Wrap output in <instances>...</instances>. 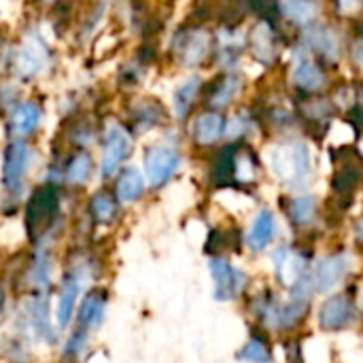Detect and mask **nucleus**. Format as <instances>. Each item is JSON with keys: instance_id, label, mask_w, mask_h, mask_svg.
<instances>
[{"instance_id": "obj_3", "label": "nucleus", "mask_w": 363, "mask_h": 363, "mask_svg": "<svg viewBox=\"0 0 363 363\" xmlns=\"http://www.w3.org/2000/svg\"><path fill=\"white\" fill-rule=\"evenodd\" d=\"M30 164H32V147L21 138H11L2 149V164H0V183L11 198L21 196Z\"/></svg>"}, {"instance_id": "obj_13", "label": "nucleus", "mask_w": 363, "mask_h": 363, "mask_svg": "<svg viewBox=\"0 0 363 363\" xmlns=\"http://www.w3.org/2000/svg\"><path fill=\"white\" fill-rule=\"evenodd\" d=\"M94 170H96V166H94L91 153L87 149H79L66 157V162L60 170V179L68 187H83L91 181Z\"/></svg>"}, {"instance_id": "obj_18", "label": "nucleus", "mask_w": 363, "mask_h": 363, "mask_svg": "<svg viewBox=\"0 0 363 363\" xmlns=\"http://www.w3.org/2000/svg\"><path fill=\"white\" fill-rule=\"evenodd\" d=\"M272 264H274V272L277 277L285 283V285H296L302 279L304 272V259L296 253H291L287 247H281L274 251L272 255Z\"/></svg>"}, {"instance_id": "obj_21", "label": "nucleus", "mask_w": 363, "mask_h": 363, "mask_svg": "<svg viewBox=\"0 0 363 363\" xmlns=\"http://www.w3.org/2000/svg\"><path fill=\"white\" fill-rule=\"evenodd\" d=\"M274 217L270 211H262L257 213V217L253 219V225H251V232H249V247L253 251H264L272 238H274Z\"/></svg>"}, {"instance_id": "obj_33", "label": "nucleus", "mask_w": 363, "mask_h": 363, "mask_svg": "<svg viewBox=\"0 0 363 363\" xmlns=\"http://www.w3.org/2000/svg\"><path fill=\"white\" fill-rule=\"evenodd\" d=\"M362 6V0H340L342 13H355Z\"/></svg>"}, {"instance_id": "obj_22", "label": "nucleus", "mask_w": 363, "mask_h": 363, "mask_svg": "<svg viewBox=\"0 0 363 363\" xmlns=\"http://www.w3.org/2000/svg\"><path fill=\"white\" fill-rule=\"evenodd\" d=\"M198 89H200V77H187L183 83H179V87L174 89L172 94V113L177 119H185L196 96H198Z\"/></svg>"}, {"instance_id": "obj_24", "label": "nucleus", "mask_w": 363, "mask_h": 363, "mask_svg": "<svg viewBox=\"0 0 363 363\" xmlns=\"http://www.w3.org/2000/svg\"><path fill=\"white\" fill-rule=\"evenodd\" d=\"M294 81L300 85V87H306V89H319L323 85V74L319 72V68L308 60H300L294 68Z\"/></svg>"}, {"instance_id": "obj_19", "label": "nucleus", "mask_w": 363, "mask_h": 363, "mask_svg": "<svg viewBox=\"0 0 363 363\" xmlns=\"http://www.w3.org/2000/svg\"><path fill=\"white\" fill-rule=\"evenodd\" d=\"M208 51V34L206 32H191L185 38H179L177 53L181 55L185 66H196Z\"/></svg>"}, {"instance_id": "obj_36", "label": "nucleus", "mask_w": 363, "mask_h": 363, "mask_svg": "<svg viewBox=\"0 0 363 363\" xmlns=\"http://www.w3.org/2000/svg\"><path fill=\"white\" fill-rule=\"evenodd\" d=\"M359 236H362V240H363V219H362V223H359Z\"/></svg>"}, {"instance_id": "obj_35", "label": "nucleus", "mask_w": 363, "mask_h": 363, "mask_svg": "<svg viewBox=\"0 0 363 363\" xmlns=\"http://www.w3.org/2000/svg\"><path fill=\"white\" fill-rule=\"evenodd\" d=\"M32 2H36V4H40V6H51V4H55L57 0H32Z\"/></svg>"}, {"instance_id": "obj_6", "label": "nucleus", "mask_w": 363, "mask_h": 363, "mask_svg": "<svg viewBox=\"0 0 363 363\" xmlns=\"http://www.w3.org/2000/svg\"><path fill=\"white\" fill-rule=\"evenodd\" d=\"M181 168V153L168 143H155L143 157V172L151 189H162Z\"/></svg>"}, {"instance_id": "obj_30", "label": "nucleus", "mask_w": 363, "mask_h": 363, "mask_svg": "<svg viewBox=\"0 0 363 363\" xmlns=\"http://www.w3.org/2000/svg\"><path fill=\"white\" fill-rule=\"evenodd\" d=\"M238 89H240V81H238V79H228V81L223 83V87L215 94L213 104H215V106H223V104H228V102L238 94Z\"/></svg>"}, {"instance_id": "obj_17", "label": "nucleus", "mask_w": 363, "mask_h": 363, "mask_svg": "<svg viewBox=\"0 0 363 363\" xmlns=\"http://www.w3.org/2000/svg\"><path fill=\"white\" fill-rule=\"evenodd\" d=\"M119 200L108 189H98L87 202V215L96 225H111L119 217Z\"/></svg>"}, {"instance_id": "obj_27", "label": "nucleus", "mask_w": 363, "mask_h": 363, "mask_svg": "<svg viewBox=\"0 0 363 363\" xmlns=\"http://www.w3.org/2000/svg\"><path fill=\"white\" fill-rule=\"evenodd\" d=\"M281 9L283 13L294 19V21H308L311 17H315L317 6L311 0H281Z\"/></svg>"}, {"instance_id": "obj_12", "label": "nucleus", "mask_w": 363, "mask_h": 363, "mask_svg": "<svg viewBox=\"0 0 363 363\" xmlns=\"http://www.w3.org/2000/svg\"><path fill=\"white\" fill-rule=\"evenodd\" d=\"M115 198L119 204H136L145 198L147 191V179L145 172L136 166H123L115 177Z\"/></svg>"}, {"instance_id": "obj_28", "label": "nucleus", "mask_w": 363, "mask_h": 363, "mask_svg": "<svg viewBox=\"0 0 363 363\" xmlns=\"http://www.w3.org/2000/svg\"><path fill=\"white\" fill-rule=\"evenodd\" d=\"M313 213H315V200L308 198V196H302L298 200H294V206H291V215L298 223H308L313 219Z\"/></svg>"}, {"instance_id": "obj_26", "label": "nucleus", "mask_w": 363, "mask_h": 363, "mask_svg": "<svg viewBox=\"0 0 363 363\" xmlns=\"http://www.w3.org/2000/svg\"><path fill=\"white\" fill-rule=\"evenodd\" d=\"M238 359L247 363H270L272 362V355H270V349L264 340L259 338H251L238 353Z\"/></svg>"}, {"instance_id": "obj_25", "label": "nucleus", "mask_w": 363, "mask_h": 363, "mask_svg": "<svg viewBox=\"0 0 363 363\" xmlns=\"http://www.w3.org/2000/svg\"><path fill=\"white\" fill-rule=\"evenodd\" d=\"M157 125V104L153 102H140L134 108V134H145L151 128Z\"/></svg>"}, {"instance_id": "obj_2", "label": "nucleus", "mask_w": 363, "mask_h": 363, "mask_svg": "<svg viewBox=\"0 0 363 363\" xmlns=\"http://www.w3.org/2000/svg\"><path fill=\"white\" fill-rule=\"evenodd\" d=\"M89 266L87 262H74L70 264L57 285V304H55V325L60 332H66L70 323L74 321L79 298L85 285V279L89 277Z\"/></svg>"}, {"instance_id": "obj_1", "label": "nucleus", "mask_w": 363, "mask_h": 363, "mask_svg": "<svg viewBox=\"0 0 363 363\" xmlns=\"http://www.w3.org/2000/svg\"><path fill=\"white\" fill-rule=\"evenodd\" d=\"M60 213H62V196L57 185L43 183L34 187L23 208V225L28 238L36 247H40L43 240L51 234V230L60 221Z\"/></svg>"}, {"instance_id": "obj_8", "label": "nucleus", "mask_w": 363, "mask_h": 363, "mask_svg": "<svg viewBox=\"0 0 363 363\" xmlns=\"http://www.w3.org/2000/svg\"><path fill=\"white\" fill-rule=\"evenodd\" d=\"M23 317L26 323L36 340H40L47 347L57 345V325L51 321V304H49V294L45 291H32L30 298L26 300L23 306Z\"/></svg>"}, {"instance_id": "obj_16", "label": "nucleus", "mask_w": 363, "mask_h": 363, "mask_svg": "<svg viewBox=\"0 0 363 363\" xmlns=\"http://www.w3.org/2000/svg\"><path fill=\"white\" fill-rule=\"evenodd\" d=\"M347 270H349V262H347V257H342V255L321 259V262L315 266L313 283H311V285H313L317 291L325 294V291L334 289V287L342 281V277L347 274Z\"/></svg>"}, {"instance_id": "obj_32", "label": "nucleus", "mask_w": 363, "mask_h": 363, "mask_svg": "<svg viewBox=\"0 0 363 363\" xmlns=\"http://www.w3.org/2000/svg\"><path fill=\"white\" fill-rule=\"evenodd\" d=\"M236 177L240 181H251L253 179V166H251V162L247 157H240L236 162Z\"/></svg>"}, {"instance_id": "obj_4", "label": "nucleus", "mask_w": 363, "mask_h": 363, "mask_svg": "<svg viewBox=\"0 0 363 363\" xmlns=\"http://www.w3.org/2000/svg\"><path fill=\"white\" fill-rule=\"evenodd\" d=\"M266 162L274 177L283 181H304L311 172V153L306 145H274L266 149Z\"/></svg>"}, {"instance_id": "obj_23", "label": "nucleus", "mask_w": 363, "mask_h": 363, "mask_svg": "<svg viewBox=\"0 0 363 363\" xmlns=\"http://www.w3.org/2000/svg\"><path fill=\"white\" fill-rule=\"evenodd\" d=\"M89 347V332L83 330V328H72L70 334L66 336L64 345H62V359H68V362H74L79 359Z\"/></svg>"}, {"instance_id": "obj_31", "label": "nucleus", "mask_w": 363, "mask_h": 363, "mask_svg": "<svg viewBox=\"0 0 363 363\" xmlns=\"http://www.w3.org/2000/svg\"><path fill=\"white\" fill-rule=\"evenodd\" d=\"M353 140V128L338 121L332 125V132H330V143L334 145H345V143H351Z\"/></svg>"}, {"instance_id": "obj_29", "label": "nucleus", "mask_w": 363, "mask_h": 363, "mask_svg": "<svg viewBox=\"0 0 363 363\" xmlns=\"http://www.w3.org/2000/svg\"><path fill=\"white\" fill-rule=\"evenodd\" d=\"M253 43H255V51L259 53V55H264L266 60H270V51H272V45H270V30H268V26L266 23H262V26H257V30H255V34H253Z\"/></svg>"}, {"instance_id": "obj_9", "label": "nucleus", "mask_w": 363, "mask_h": 363, "mask_svg": "<svg viewBox=\"0 0 363 363\" xmlns=\"http://www.w3.org/2000/svg\"><path fill=\"white\" fill-rule=\"evenodd\" d=\"M108 308V291L104 287H91L85 291L83 300H79L74 325L87 330L89 334L98 332L104 325Z\"/></svg>"}, {"instance_id": "obj_20", "label": "nucleus", "mask_w": 363, "mask_h": 363, "mask_svg": "<svg viewBox=\"0 0 363 363\" xmlns=\"http://www.w3.org/2000/svg\"><path fill=\"white\" fill-rule=\"evenodd\" d=\"M191 134L200 145H213L223 134V117L219 113H204L194 121Z\"/></svg>"}, {"instance_id": "obj_34", "label": "nucleus", "mask_w": 363, "mask_h": 363, "mask_svg": "<svg viewBox=\"0 0 363 363\" xmlns=\"http://www.w3.org/2000/svg\"><path fill=\"white\" fill-rule=\"evenodd\" d=\"M4 306H6V289H4V285L0 283V315L4 313Z\"/></svg>"}, {"instance_id": "obj_10", "label": "nucleus", "mask_w": 363, "mask_h": 363, "mask_svg": "<svg viewBox=\"0 0 363 363\" xmlns=\"http://www.w3.org/2000/svg\"><path fill=\"white\" fill-rule=\"evenodd\" d=\"M208 270L213 277V298L217 302L234 300L240 294L245 285V277L225 257H213L208 262Z\"/></svg>"}, {"instance_id": "obj_5", "label": "nucleus", "mask_w": 363, "mask_h": 363, "mask_svg": "<svg viewBox=\"0 0 363 363\" xmlns=\"http://www.w3.org/2000/svg\"><path fill=\"white\" fill-rule=\"evenodd\" d=\"M132 155V134L119 125V123H108L102 134V157L98 172L104 181L113 179L128 162Z\"/></svg>"}, {"instance_id": "obj_14", "label": "nucleus", "mask_w": 363, "mask_h": 363, "mask_svg": "<svg viewBox=\"0 0 363 363\" xmlns=\"http://www.w3.org/2000/svg\"><path fill=\"white\" fill-rule=\"evenodd\" d=\"M353 323V306L345 296H332L319 311V325L325 332H340Z\"/></svg>"}, {"instance_id": "obj_7", "label": "nucleus", "mask_w": 363, "mask_h": 363, "mask_svg": "<svg viewBox=\"0 0 363 363\" xmlns=\"http://www.w3.org/2000/svg\"><path fill=\"white\" fill-rule=\"evenodd\" d=\"M49 66V47L40 34H26L13 51V72L21 81L36 79Z\"/></svg>"}, {"instance_id": "obj_15", "label": "nucleus", "mask_w": 363, "mask_h": 363, "mask_svg": "<svg viewBox=\"0 0 363 363\" xmlns=\"http://www.w3.org/2000/svg\"><path fill=\"white\" fill-rule=\"evenodd\" d=\"M51 274H53V259H51L49 251L40 245V247H36V251L26 268V285L30 287V291L49 294Z\"/></svg>"}, {"instance_id": "obj_11", "label": "nucleus", "mask_w": 363, "mask_h": 363, "mask_svg": "<svg viewBox=\"0 0 363 363\" xmlns=\"http://www.w3.org/2000/svg\"><path fill=\"white\" fill-rule=\"evenodd\" d=\"M43 123V108L34 100H21L13 104L11 115H9V134L11 138H21L26 140L32 136Z\"/></svg>"}]
</instances>
